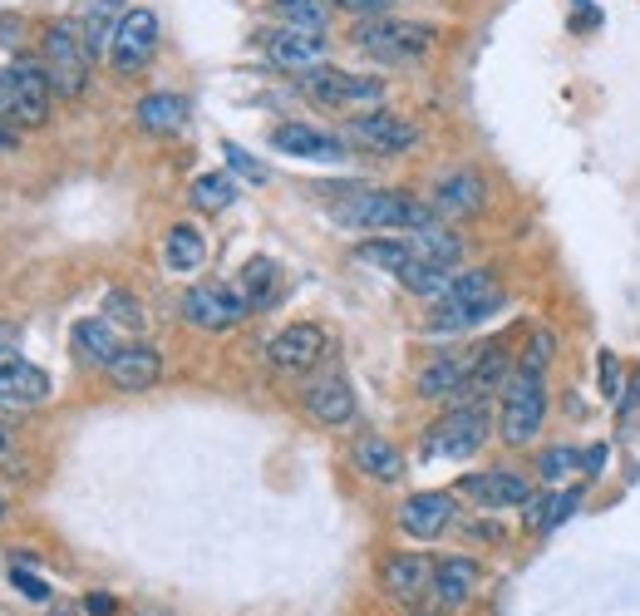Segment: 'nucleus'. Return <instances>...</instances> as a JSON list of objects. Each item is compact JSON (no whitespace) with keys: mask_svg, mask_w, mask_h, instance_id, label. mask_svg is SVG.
Instances as JSON below:
<instances>
[{"mask_svg":"<svg viewBox=\"0 0 640 616\" xmlns=\"http://www.w3.org/2000/svg\"><path fill=\"white\" fill-rule=\"evenodd\" d=\"M473 360H478V350H459V356H433L424 370H419V380H414L419 399H453V405H459L463 390H468V375H473Z\"/></svg>","mask_w":640,"mask_h":616,"instance_id":"nucleus-22","label":"nucleus"},{"mask_svg":"<svg viewBox=\"0 0 640 616\" xmlns=\"http://www.w3.org/2000/svg\"><path fill=\"white\" fill-rule=\"evenodd\" d=\"M350 40L360 44L364 54H374V60H419V54L433 44V30L429 26H414V20H394V16H364L356 30H350Z\"/></svg>","mask_w":640,"mask_h":616,"instance_id":"nucleus-6","label":"nucleus"},{"mask_svg":"<svg viewBox=\"0 0 640 616\" xmlns=\"http://www.w3.org/2000/svg\"><path fill=\"white\" fill-rule=\"evenodd\" d=\"M10 148H16V133H10L6 123H0V153H10Z\"/></svg>","mask_w":640,"mask_h":616,"instance_id":"nucleus-49","label":"nucleus"},{"mask_svg":"<svg viewBox=\"0 0 640 616\" xmlns=\"http://www.w3.org/2000/svg\"><path fill=\"white\" fill-rule=\"evenodd\" d=\"M16 346H20V330L10 326V321H0V365L16 356Z\"/></svg>","mask_w":640,"mask_h":616,"instance_id":"nucleus-47","label":"nucleus"},{"mask_svg":"<svg viewBox=\"0 0 640 616\" xmlns=\"http://www.w3.org/2000/svg\"><path fill=\"white\" fill-rule=\"evenodd\" d=\"M50 399V375L40 365H30L26 356H10L0 365V405L10 409H36Z\"/></svg>","mask_w":640,"mask_h":616,"instance_id":"nucleus-23","label":"nucleus"},{"mask_svg":"<svg viewBox=\"0 0 640 616\" xmlns=\"http://www.w3.org/2000/svg\"><path fill=\"white\" fill-rule=\"evenodd\" d=\"M326 50H330V40H326V30H296V26H281V30H271L267 36V54H271V64H281V70H316L320 60H326Z\"/></svg>","mask_w":640,"mask_h":616,"instance_id":"nucleus-21","label":"nucleus"},{"mask_svg":"<svg viewBox=\"0 0 640 616\" xmlns=\"http://www.w3.org/2000/svg\"><path fill=\"white\" fill-rule=\"evenodd\" d=\"M222 158H227V168H232L237 178H247V182H267V168H261L242 143H222Z\"/></svg>","mask_w":640,"mask_h":616,"instance_id":"nucleus-39","label":"nucleus"},{"mask_svg":"<svg viewBox=\"0 0 640 616\" xmlns=\"http://www.w3.org/2000/svg\"><path fill=\"white\" fill-rule=\"evenodd\" d=\"M429 208L439 212V218H449V222L478 218V212L488 208V182H483V173H478V168H453V173H443L439 182H433Z\"/></svg>","mask_w":640,"mask_h":616,"instance_id":"nucleus-13","label":"nucleus"},{"mask_svg":"<svg viewBox=\"0 0 640 616\" xmlns=\"http://www.w3.org/2000/svg\"><path fill=\"white\" fill-rule=\"evenodd\" d=\"M188 198H192V208H202V212H227L237 202V182L227 173H202V178H192Z\"/></svg>","mask_w":640,"mask_h":616,"instance_id":"nucleus-34","label":"nucleus"},{"mask_svg":"<svg viewBox=\"0 0 640 616\" xmlns=\"http://www.w3.org/2000/svg\"><path fill=\"white\" fill-rule=\"evenodd\" d=\"M133 119H139L143 133H178L182 123H188V99L182 95H143L139 109H133Z\"/></svg>","mask_w":640,"mask_h":616,"instance_id":"nucleus-27","label":"nucleus"},{"mask_svg":"<svg viewBox=\"0 0 640 616\" xmlns=\"http://www.w3.org/2000/svg\"><path fill=\"white\" fill-rule=\"evenodd\" d=\"M306 95L316 99V105L326 109H340V105H380L384 99V85L370 74H346V70H326V64H316V70H306Z\"/></svg>","mask_w":640,"mask_h":616,"instance_id":"nucleus-12","label":"nucleus"},{"mask_svg":"<svg viewBox=\"0 0 640 616\" xmlns=\"http://www.w3.org/2000/svg\"><path fill=\"white\" fill-rule=\"evenodd\" d=\"M597 370H601V399L616 405V395H621V360H616V350H601Z\"/></svg>","mask_w":640,"mask_h":616,"instance_id":"nucleus-42","label":"nucleus"},{"mask_svg":"<svg viewBox=\"0 0 640 616\" xmlns=\"http://www.w3.org/2000/svg\"><path fill=\"white\" fill-rule=\"evenodd\" d=\"M158 36H163V26H158V16H153L148 6L123 10L119 30H113V44H109V64H113L119 74L148 70V60L158 54Z\"/></svg>","mask_w":640,"mask_h":616,"instance_id":"nucleus-8","label":"nucleus"},{"mask_svg":"<svg viewBox=\"0 0 640 616\" xmlns=\"http://www.w3.org/2000/svg\"><path fill=\"white\" fill-rule=\"evenodd\" d=\"M340 10H350V16H384V10H394L399 0H336Z\"/></svg>","mask_w":640,"mask_h":616,"instance_id":"nucleus-44","label":"nucleus"},{"mask_svg":"<svg viewBox=\"0 0 640 616\" xmlns=\"http://www.w3.org/2000/svg\"><path fill=\"white\" fill-rule=\"evenodd\" d=\"M40 44H44V74H50L54 95L79 99L89 89V70H94V54L84 50V36H79L70 20H54Z\"/></svg>","mask_w":640,"mask_h":616,"instance_id":"nucleus-5","label":"nucleus"},{"mask_svg":"<svg viewBox=\"0 0 640 616\" xmlns=\"http://www.w3.org/2000/svg\"><path fill=\"white\" fill-rule=\"evenodd\" d=\"M139 616H163V612H139Z\"/></svg>","mask_w":640,"mask_h":616,"instance_id":"nucleus-52","label":"nucleus"},{"mask_svg":"<svg viewBox=\"0 0 640 616\" xmlns=\"http://www.w3.org/2000/svg\"><path fill=\"white\" fill-rule=\"evenodd\" d=\"M453 518H459V498L443 494V488H424V494H409L404 504H399V513H394L399 533H404V538H414V543L443 538Z\"/></svg>","mask_w":640,"mask_h":616,"instance_id":"nucleus-11","label":"nucleus"},{"mask_svg":"<svg viewBox=\"0 0 640 616\" xmlns=\"http://www.w3.org/2000/svg\"><path fill=\"white\" fill-rule=\"evenodd\" d=\"M271 148L286 158H306V163H340L346 158V139L311 129V123H277L271 129Z\"/></svg>","mask_w":640,"mask_h":616,"instance_id":"nucleus-18","label":"nucleus"},{"mask_svg":"<svg viewBox=\"0 0 640 616\" xmlns=\"http://www.w3.org/2000/svg\"><path fill=\"white\" fill-rule=\"evenodd\" d=\"M547 425V370H518L502 385V409H498V439L508 449H528Z\"/></svg>","mask_w":640,"mask_h":616,"instance_id":"nucleus-3","label":"nucleus"},{"mask_svg":"<svg viewBox=\"0 0 640 616\" xmlns=\"http://www.w3.org/2000/svg\"><path fill=\"white\" fill-rule=\"evenodd\" d=\"M0 518H6V494H0Z\"/></svg>","mask_w":640,"mask_h":616,"instance_id":"nucleus-51","label":"nucleus"},{"mask_svg":"<svg viewBox=\"0 0 640 616\" xmlns=\"http://www.w3.org/2000/svg\"><path fill=\"white\" fill-rule=\"evenodd\" d=\"M581 498H587L581 488H562V494H552V513H547V533L562 528L571 513H581Z\"/></svg>","mask_w":640,"mask_h":616,"instance_id":"nucleus-41","label":"nucleus"},{"mask_svg":"<svg viewBox=\"0 0 640 616\" xmlns=\"http://www.w3.org/2000/svg\"><path fill=\"white\" fill-rule=\"evenodd\" d=\"M453 277H459L453 267H439V261H424V257H409L404 267H399V287L414 296H429V301H439V296L453 287Z\"/></svg>","mask_w":640,"mask_h":616,"instance_id":"nucleus-29","label":"nucleus"},{"mask_svg":"<svg viewBox=\"0 0 640 616\" xmlns=\"http://www.w3.org/2000/svg\"><path fill=\"white\" fill-rule=\"evenodd\" d=\"M16 109V95H10V70H0V113Z\"/></svg>","mask_w":640,"mask_h":616,"instance_id":"nucleus-48","label":"nucleus"},{"mask_svg":"<svg viewBox=\"0 0 640 616\" xmlns=\"http://www.w3.org/2000/svg\"><path fill=\"white\" fill-rule=\"evenodd\" d=\"M84 607H89V616H113V612H119V602H113L109 592H89Z\"/></svg>","mask_w":640,"mask_h":616,"instance_id":"nucleus-46","label":"nucleus"},{"mask_svg":"<svg viewBox=\"0 0 640 616\" xmlns=\"http://www.w3.org/2000/svg\"><path fill=\"white\" fill-rule=\"evenodd\" d=\"M104 370H109V385H113V390L143 395V390H153V385L163 380V356H158L153 346H143V340H133V346H123L119 356L104 365Z\"/></svg>","mask_w":640,"mask_h":616,"instance_id":"nucleus-20","label":"nucleus"},{"mask_svg":"<svg viewBox=\"0 0 640 616\" xmlns=\"http://www.w3.org/2000/svg\"><path fill=\"white\" fill-rule=\"evenodd\" d=\"M336 222L364 227V232H419V227L439 222V212H433L429 202L399 192V188H364V192H356V198L340 202Z\"/></svg>","mask_w":640,"mask_h":616,"instance_id":"nucleus-2","label":"nucleus"},{"mask_svg":"<svg viewBox=\"0 0 640 616\" xmlns=\"http://www.w3.org/2000/svg\"><path fill=\"white\" fill-rule=\"evenodd\" d=\"M301 409L316 419V425L340 429L356 419V390H350V380L340 370H326L301 390Z\"/></svg>","mask_w":640,"mask_h":616,"instance_id":"nucleus-14","label":"nucleus"},{"mask_svg":"<svg viewBox=\"0 0 640 616\" xmlns=\"http://www.w3.org/2000/svg\"><path fill=\"white\" fill-rule=\"evenodd\" d=\"M508 306V291H502L498 271L493 267H468L453 277V287L433 301V316H429V330L439 336H459V330H473Z\"/></svg>","mask_w":640,"mask_h":616,"instance_id":"nucleus-1","label":"nucleus"},{"mask_svg":"<svg viewBox=\"0 0 640 616\" xmlns=\"http://www.w3.org/2000/svg\"><path fill=\"white\" fill-rule=\"evenodd\" d=\"M251 316L247 296L237 281H202L182 296V321L198 326V330H232Z\"/></svg>","mask_w":640,"mask_h":616,"instance_id":"nucleus-7","label":"nucleus"},{"mask_svg":"<svg viewBox=\"0 0 640 616\" xmlns=\"http://www.w3.org/2000/svg\"><path fill=\"white\" fill-rule=\"evenodd\" d=\"M552 356H557V336H552V330H532V336H528V350L518 356V365H528V370H547V365H552Z\"/></svg>","mask_w":640,"mask_h":616,"instance_id":"nucleus-38","label":"nucleus"},{"mask_svg":"<svg viewBox=\"0 0 640 616\" xmlns=\"http://www.w3.org/2000/svg\"><path fill=\"white\" fill-rule=\"evenodd\" d=\"M459 494L473 498L483 513H508V508H522L532 498V478L522 469H512V464H498V469L463 474Z\"/></svg>","mask_w":640,"mask_h":616,"instance_id":"nucleus-10","label":"nucleus"},{"mask_svg":"<svg viewBox=\"0 0 640 616\" xmlns=\"http://www.w3.org/2000/svg\"><path fill=\"white\" fill-rule=\"evenodd\" d=\"M356 257L364 267H380V271H390V277H399V267L414 257V247H409V237H370V242L356 247Z\"/></svg>","mask_w":640,"mask_h":616,"instance_id":"nucleus-33","label":"nucleus"},{"mask_svg":"<svg viewBox=\"0 0 640 616\" xmlns=\"http://www.w3.org/2000/svg\"><path fill=\"white\" fill-rule=\"evenodd\" d=\"M380 582L394 602L404 607H419L424 597H433V563L424 553H390L380 567Z\"/></svg>","mask_w":640,"mask_h":616,"instance_id":"nucleus-16","label":"nucleus"},{"mask_svg":"<svg viewBox=\"0 0 640 616\" xmlns=\"http://www.w3.org/2000/svg\"><path fill=\"white\" fill-rule=\"evenodd\" d=\"M350 464H356V474L374 478V484H399L404 478V454L384 435H360L356 449H350Z\"/></svg>","mask_w":640,"mask_h":616,"instance_id":"nucleus-24","label":"nucleus"},{"mask_svg":"<svg viewBox=\"0 0 640 616\" xmlns=\"http://www.w3.org/2000/svg\"><path fill=\"white\" fill-rule=\"evenodd\" d=\"M547 513H552V494H532L528 504H522V528L547 533Z\"/></svg>","mask_w":640,"mask_h":616,"instance_id":"nucleus-43","label":"nucleus"},{"mask_svg":"<svg viewBox=\"0 0 640 616\" xmlns=\"http://www.w3.org/2000/svg\"><path fill=\"white\" fill-rule=\"evenodd\" d=\"M409 247H414V257L439 261V267H453V271H459V261H463V237L443 232L439 222H433V227H419V232H409Z\"/></svg>","mask_w":640,"mask_h":616,"instance_id":"nucleus-32","label":"nucleus"},{"mask_svg":"<svg viewBox=\"0 0 640 616\" xmlns=\"http://www.w3.org/2000/svg\"><path fill=\"white\" fill-rule=\"evenodd\" d=\"M271 6H277L281 26H296V30H326L330 26L320 0H271Z\"/></svg>","mask_w":640,"mask_h":616,"instance_id":"nucleus-37","label":"nucleus"},{"mask_svg":"<svg viewBox=\"0 0 640 616\" xmlns=\"http://www.w3.org/2000/svg\"><path fill=\"white\" fill-rule=\"evenodd\" d=\"M488 435H493V415H488V405L463 399V405H453L449 415L429 429L424 454H429V459H453V464H459V459H473V454L488 444Z\"/></svg>","mask_w":640,"mask_h":616,"instance_id":"nucleus-4","label":"nucleus"},{"mask_svg":"<svg viewBox=\"0 0 640 616\" xmlns=\"http://www.w3.org/2000/svg\"><path fill=\"white\" fill-rule=\"evenodd\" d=\"M202 257H208V242H202L198 227H192V222L168 227V237H163V261H168V271H198Z\"/></svg>","mask_w":640,"mask_h":616,"instance_id":"nucleus-30","label":"nucleus"},{"mask_svg":"<svg viewBox=\"0 0 640 616\" xmlns=\"http://www.w3.org/2000/svg\"><path fill=\"white\" fill-rule=\"evenodd\" d=\"M571 474H581V449L577 444H552L537 454V478L542 484H567Z\"/></svg>","mask_w":640,"mask_h":616,"instance_id":"nucleus-35","label":"nucleus"},{"mask_svg":"<svg viewBox=\"0 0 640 616\" xmlns=\"http://www.w3.org/2000/svg\"><path fill=\"white\" fill-rule=\"evenodd\" d=\"M119 20H123V10H119V0H94V6L84 10V26H79V36H84V50L94 54H109V44H113V30H119Z\"/></svg>","mask_w":640,"mask_h":616,"instance_id":"nucleus-31","label":"nucleus"},{"mask_svg":"<svg viewBox=\"0 0 640 616\" xmlns=\"http://www.w3.org/2000/svg\"><path fill=\"white\" fill-rule=\"evenodd\" d=\"M581 474H587V478H601V474H606V444H591V449H581Z\"/></svg>","mask_w":640,"mask_h":616,"instance_id":"nucleus-45","label":"nucleus"},{"mask_svg":"<svg viewBox=\"0 0 640 616\" xmlns=\"http://www.w3.org/2000/svg\"><path fill=\"white\" fill-rule=\"evenodd\" d=\"M346 139L364 148V153H380V158H394V153H409L419 143V129L404 119V113H390V109H364L350 119Z\"/></svg>","mask_w":640,"mask_h":616,"instance_id":"nucleus-9","label":"nucleus"},{"mask_svg":"<svg viewBox=\"0 0 640 616\" xmlns=\"http://www.w3.org/2000/svg\"><path fill=\"white\" fill-rule=\"evenodd\" d=\"M267 356L277 370L286 375H301V370H311V365L326 356V330H320L316 321H296V326H286L271 336V346H267Z\"/></svg>","mask_w":640,"mask_h":616,"instance_id":"nucleus-17","label":"nucleus"},{"mask_svg":"<svg viewBox=\"0 0 640 616\" xmlns=\"http://www.w3.org/2000/svg\"><path fill=\"white\" fill-rule=\"evenodd\" d=\"M483 587V563L468 553H453L443 563H433V602L449 612H459L473 602V592Z\"/></svg>","mask_w":640,"mask_h":616,"instance_id":"nucleus-19","label":"nucleus"},{"mask_svg":"<svg viewBox=\"0 0 640 616\" xmlns=\"http://www.w3.org/2000/svg\"><path fill=\"white\" fill-rule=\"evenodd\" d=\"M10 95H16V109H10V119H20L26 129H40L44 119H50V99H54V85L50 74H44V64H10Z\"/></svg>","mask_w":640,"mask_h":616,"instance_id":"nucleus-15","label":"nucleus"},{"mask_svg":"<svg viewBox=\"0 0 640 616\" xmlns=\"http://www.w3.org/2000/svg\"><path fill=\"white\" fill-rule=\"evenodd\" d=\"M10 582H16V592H26L30 602H50V582L36 577L26 563H10Z\"/></svg>","mask_w":640,"mask_h":616,"instance_id":"nucleus-40","label":"nucleus"},{"mask_svg":"<svg viewBox=\"0 0 640 616\" xmlns=\"http://www.w3.org/2000/svg\"><path fill=\"white\" fill-rule=\"evenodd\" d=\"M6 449H10V429L0 425V454H6Z\"/></svg>","mask_w":640,"mask_h":616,"instance_id":"nucleus-50","label":"nucleus"},{"mask_svg":"<svg viewBox=\"0 0 640 616\" xmlns=\"http://www.w3.org/2000/svg\"><path fill=\"white\" fill-rule=\"evenodd\" d=\"M70 340H74V356L89 360V365H109V360L123 350L119 326H113L109 316H84V321H74Z\"/></svg>","mask_w":640,"mask_h":616,"instance_id":"nucleus-26","label":"nucleus"},{"mask_svg":"<svg viewBox=\"0 0 640 616\" xmlns=\"http://www.w3.org/2000/svg\"><path fill=\"white\" fill-rule=\"evenodd\" d=\"M237 287H242L251 311H267V306L281 296V267L271 257H251L242 267V281H237Z\"/></svg>","mask_w":640,"mask_h":616,"instance_id":"nucleus-28","label":"nucleus"},{"mask_svg":"<svg viewBox=\"0 0 640 616\" xmlns=\"http://www.w3.org/2000/svg\"><path fill=\"white\" fill-rule=\"evenodd\" d=\"M518 370V356H512L508 346H483L473 360V375H468V390L463 399H478V405H488V395H502V385H508V375ZM459 399V405H463Z\"/></svg>","mask_w":640,"mask_h":616,"instance_id":"nucleus-25","label":"nucleus"},{"mask_svg":"<svg viewBox=\"0 0 640 616\" xmlns=\"http://www.w3.org/2000/svg\"><path fill=\"white\" fill-rule=\"evenodd\" d=\"M99 316H109L113 326H123V330H143L148 326V316H143V301L133 291H123V287H113L109 296H104V311Z\"/></svg>","mask_w":640,"mask_h":616,"instance_id":"nucleus-36","label":"nucleus"}]
</instances>
